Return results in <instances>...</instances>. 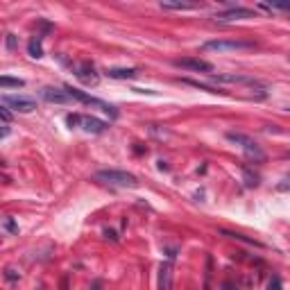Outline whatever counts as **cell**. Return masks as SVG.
Here are the masks:
<instances>
[{
  "instance_id": "cell-5",
  "label": "cell",
  "mask_w": 290,
  "mask_h": 290,
  "mask_svg": "<svg viewBox=\"0 0 290 290\" xmlns=\"http://www.w3.org/2000/svg\"><path fill=\"white\" fill-rule=\"evenodd\" d=\"M3 104L7 109H14L18 114H32L37 109V102L32 98H23V95H3Z\"/></svg>"
},
{
  "instance_id": "cell-15",
  "label": "cell",
  "mask_w": 290,
  "mask_h": 290,
  "mask_svg": "<svg viewBox=\"0 0 290 290\" xmlns=\"http://www.w3.org/2000/svg\"><path fill=\"white\" fill-rule=\"evenodd\" d=\"M0 86H3V89H21V86H25V82L23 80H18V77H7V75H3L0 77Z\"/></svg>"
},
{
  "instance_id": "cell-19",
  "label": "cell",
  "mask_w": 290,
  "mask_h": 290,
  "mask_svg": "<svg viewBox=\"0 0 290 290\" xmlns=\"http://www.w3.org/2000/svg\"><path fill=\"white\" fill-rule=\"evenodd\" d=\"M5 229H7L9 234H18V227H16V222H14L12 218H5Z\"/></svg>"
},
{
  "instance_id": "cell-25",
  "label": "cell",
  "mask_w": 290,
  "mask_h": 290,
  "mask_svg": "<svg viewBox=\"0 0 290 290\" xmlns=\"http://www.w3.org/2000/svg\"><path fill=\"white\" fill-rule=\"evenodd\" d=\"M91 290H102V283H100V281H93V286H91Z\"/></svg>"
},
{
  "instance_id": "cell-4",
  "label": "cell",
  "mask_w": 290,
  "mask_h": 290,
  "mask_svg": "<svg viewBox=\"0 0 290 290\" xmlns=\"http://www.w3.org/2000/svg\"><path fill=\"white\" fill-rule=\"evenodd\" d=\"M172 64L177 68L193 70V72H213V64L206 59H200V57H182V59H175Z\"/></svg>"
},
{
  "instance_id": "cell-14",
  "label": "cell",
  "mask_w": 290,
  "mask_h": 290,
  "mask_svg": "<svg viewBox=\"0 0 290 290\" xmlns=\"http://www.w3.org/2000/svg\"><path fill=\"white\" fill-rule=\"evenodd\" d=\"M161 9H175V12H184V9H197L195 3H170V0H163Z\"/></svg>"
},
{
  "instance_id": "cell-18",
  "label": "cell",
  "mask_w": 290,
  "mask_h": 290,
  "mask_svg": "<svg viewBox=\"0 0 290 290\" xmlns=\"http://www.w3.org/2000/svg\"><path fill=\"white\" fill-rule=\"evenodd\" d=\"M66 123H68V127H80L82 114H70V116H66Z\"/></svg>"
},
{
  "instance_id": "cell-9",
  "label": "cell",
  "mask_w": 290,
  "mask_h": 290,
  "mask_svg": "<svg viewBox=\"0 0 290 290\" xmlns=\"http://www.w3.org/2000/svg\"><path fill=\"white\" fill-rule=\"evenodd\" d=\"M80 127L84 129V132H89V134H102V132H107L109 125L104 123V120L95 118V116H82Z\"/></svg>"
},
{
  "instance_id": "cell-27",
  "label": "cell",
  "mask_w": 290,
  "mask_h": 290,
  "mask_svg": "<svg viewBox=\"0 0 290 290\" xmlns=\"http://www.w3.org/2000/svg\"><path fill=\"white\" fill-rule=\"evenodd\" d=\"M286 159H290V154H286Z\"/></svg>"
},
{
  "instance_id": "cell-23",
  "label": "cell",
  "mask_w": 290,
  "mask_h": 290,
  "mask_svg": "<svg viewBox=\"0 0 290 290\" xmlns=\"http://www.w3.org/2000/svg\"><path fill=\"white\" fill-rule=\"evenodd\" d=\"M7 48H9V50L16 48V37H14V34H7Z\"/></svg>"
},
{
  "instance_id": "cell-22",
  "label": "cell",
  "mask_w": 290,
  "mask_h": 290,
  "mask_svg": "<svg viewBox=\"0 0 290 290\" xmlns=\"http://www.w3.org/2000/svg\"><path fill=\"white\" fill-rule=\"evenodd\" d=\"M0 116H3V123H5V125H9V118H12V116H9V109L5 107V104L0 107Z\"/></svg>"
},
{
  "instance_id": "cell-1",
  "label": "cell",
  "mask_w": 290,
  "mask_h": 290,
  "mask_svg": "<svg viewBox=\"0 0 290 290\" xmlns=\"http://www.w3.org/2000/svg\"><path fill=\"white\" fill-rule=\"evenodd\" d=\"M95 179L109 184V186H118V188H136L138 179L127 170H116V168H109V170H98L95 172Z\"/></svg>"
},
{
  "instance_id": "cell-20",
  "label": "cell",
  "mask_w": 290,
  "mask_h": 290,
  "mask_svg": "<svg viewBox=\"0 0 290 290\" xmlns=\"http://www.w3.org/2000/svg\"><path fill=\"white\" fill-rule=\"evenodd\" d=\"M5 279H7V281H16V279H21V274H18L14 268H7L5 270Z\"/></svg>"
},
{
  "instance_id": "cell-12",
  "label": "cell",
  "mask_w": 290,
  "mask_h": 290,
  "mask_svg": "<svg viewBox=\"0 0 290 290\" xmlns=\"http://www.w3.org/2000/svg\"><path fill=\"white\" fill-rule=\"evenodd\" d=\"M220 234H222V236H227V238L240 240V243H245V245H252V247H263V245H261L259 240H254V238H247V236H243V234H236V231H227V229H222Z\"/></svg>"
},
{
  "instance_id": "cell-13",
  "label": "cell",
  "mask_w": 290,
  "mask_h": 290,
  "mask_svg": "<svg viewBox=\"0 0 290 290\" xmlns=\"http://www.w3.org/2000/svg\"><path fill=\"white\" fill-rule=\"evenodd\" d=\"M27 52H30V57H34V59H41V57H43L41 37H32L30 39V43H27Z\"/></svg>"
},
{
  "instance_id": "cell-8",
  "label": "cell",
  "mask_w": 290,
  "mask_h": 290,
  "mask_svg": "<svg viewBox=\"0 0 290 290\" xmlns=\"http://www.w3.org/2000/svg\"><path fill=\"white\" fill-rule=\"evenodd\" d=\"M75 77L80 82H84V84H89V86H95L100 82L98 70H95V66L91 64V61H84V64L77 66V68H75Z\"/></svg>"
},
{
  "instance_id": "cell-21",
  "label": "cell",
  "mask_w": 290,
  "mask_h": 290,
  "mask_svg": "<svg viewBox=\"0 0 290 290\" xmlns=\"http://www.w3.org/2000/svg\"><path fill=\"white\" fill-rule=\"evenodd\" d=\"M268 290H281V279H279V277H272V281L268 283Z\"/></svg>"
},
{
  "instance_id": "cell-10",
  "label": "cell",
  "mask_w": 290,
  "mask_h": 290,
  "mask_svg": "<svg viewBox=\"0 0 290 290\" xmlns=\"http://www.w3.org/2000/svg\"><path fill=\"white\" fill-rule=\"evenodd\" d=\"M159 290H172V259L159 265Z\"/></svg>"
},
{
  "instance_id": "cell-26",
  "label": "cell",
  "mask_w": 290,
  "mask_h": 290,
  "mask_svg": "<svg viewBox=\"0 0 290 290\" xmlns=\"http://www.w3.org/2000/svg\"><path fill=\"white\" fill-rule=\"evenodd\" d=\"M7 134H9V125H5V123H3V138L7 136Z\"/></svg>"
},
{
  "instance_id": "cell-29",
  "label": "cell",
  "mask_w": 290,
  "mask_h": 290,
  "mask_svg": "<svg viewBox=\"0 0 290 290\" xmlns=\"http://www.w3.org/2000/svg\"><path fill=\"white\" fill-rule=\"evenodd\" d=\"M288 111H290V109H288Z\"/></svg>"
},
{
  "instance_id": "cell-30",
  "label": "cell",
  "mask_w": 290,
  "mask_h": 290,
  "mask_svg": "<svg viewBox=\"0 0 290 290\" xmlns=\"http://www.w3.org/2000/svg\"><path fill=\"white\" fill-rule=\"evenodd\" d=\"M288 177H290V175H288Z\"/></svg>"
},
{
  "instance_id": "cell-17",
  "label": "cell",
  "mask_w": 290,
  "mask_h": 290,
  "mask_svg": "<svg viewBox=\"0 0 290 290\" xmlns=\"http://www.w3.org/2000/svg\"><path fill=\"white\" fill-rule=\"evenodd\" d=\"M263 9H283V12H290V3L288 0H272L270 5H261Z\"/></svg>"
},
{
  "instance_id": "cell-2",
  "label": "cell",
  "mask_w": 290,
  "mask_h": 290,
  "mask_svg": "<svg viewBox=\"0 0 290 290\" xmlns=\"http://www.w3.org/2000/svg\"><path fill=\"white\" fill-rule=\"evenodd\" d=\"M227 138H229L231 143H236V145H240L243 148V152L247 154L252 161H265V152L261 150V145L254 141V138H249L247 134H240V132H227Z\"/></svg>"
},
{
  "instance_id": "cell-7",
  "label": "cell",
  "mask_w": 290,
  "mask_h": 290,
  "mask_svg": "<svg viewBox=\"0 0 290 290\" xmlns=\"http://www.w3.org/2000/svg\"><path fill=\"white\" fill-rule=\"evenodd\" d=\"M256 12L247 7H231L222 14H215V21L218 23H229V21H243V18H254Z\"/></svg>"
},
{
  "instance_id": "cell-6",
  "label": "cell",
  "mask_w": 290,
  "mask_h": 290,
  "mask_svg": "<svg viewBox=\"0 0 290 290\" xmlns=\"http://www.w3.org/2000/svg\"><path fill=\"white\" fill-rule=\"evenodd\" d=\"M41 98L46 100V102H50V104H70V102H75V100L70 98V93L66 91V86L64 89H57V86H43Z\"/></svg>"
},
{
  "instance_id": "cell-24",
  "label": "cell",
  "mask_w": 290,
  "mask_h": 290,
  "mask_svg": "<svg viewBox=\"0 0 290 290\" xmlns=\"http://www.w3.org/2000/svg\"><path fill=\"white\" fill-rule=\"evenodd\" d=\"M104 236H107V238H111V240H118V236H116L114 229H107V231H104Z\"/></svg>"
},
{
  "instance_id": "cell-28",
  "label": "cell",
  "mask_w": 290,
  "mask_h": 290,
  "mask_svg": "<svg viewBox=\"0 0 290 290\" xmlns=\"http://www.w3.org/2000/svg\"><path fill=\"white\" fill-rule=\"evenodd\" d=\"M288 61H290V55H288Z\"/></svg>"
},
{
  "instance_id": "cell-3",
  "label": "cell",
  "mask_w": 290,
  "mask_h": 290,
  "mask_svg": "<svg viewBox=\"0 0 290 290\" xmlns=\"http://www.w3.org/2000/svg\"><path fill=\"white\" fill-rule=\"evenodd\" d=\"M202 48L211 52H236V50H252L254 43L238 41V39H213V41H206Z\"/></svg>"
},
{
  "instance_id": "cell-16",
  "label": "cell",
  "mask_w": 290,
  "mask_h": 290,
  "mask_svg": "<svg viewBox=\"0 0 290 290\" xmlns=\"http://www.w3.org/2000/svg\"><path fill=\"white\" fill-rule=\"evenodd\" d=\"M243 177H245V186H247V188H256V186H259V175L252 172L249 168H243Z\"/></svg>"
},
{
  "instance_id": "cell-11",
  "label": "cell",
  "mask_w": 290,
  "mask_h": 290,
  "mask_svg": "<svg viewBox=\"0 0 290 290\" xmlns=\"http://www.w3.org/2000/svg\"><path fill=\"white\" fill-rule=\"evenodd\" d=\"M107 75L111 80H134L138 75V68H109Z\"/></svg>"
}]
</instances>
